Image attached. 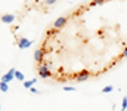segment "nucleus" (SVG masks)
I'll return each mask as SVG.
<instances>
[{
	"mask_svg": "<svg viewBox=\"0 0 127 111\" xmlns=\"http://www.w3.org/2000/svg\"><path fill=\"white\" fill-rule=\"evenodd\" d=\"M115 108H117V107H115V105H112V111H115Z\"/></svg>",
	"mask_w": 127,
	"mask_h": 111,
	"instance_id": "nucleus-18",
	"label": "nucleus"
},
{
	"mask_svg": "<svg viewBox=\"0 0 127 111\" xmlns=\"http://www.w3.org/2000/svg\"><path fill=\"white\" fill-rule=\"evenodd\" d=\"M31 44H32V41H31V40H28V38H25V37L19 38V41H18L19 49H27V47H30Z\"/></svg>",
	"mask_w": 127,
	"mask_h": 111,
	"instance_id": "nucleus-4",
	"label": "nucleus"
},
{
	"mask_svg": "<svg viewBox=\"0 0 127 111\" xmlns=\"http://www.w3.org/2000/svg\"><path fill=\"white\" fill-rule=\"evenodd\" d=\"M83 1H89V0H83Z\"/></svg>",
	"mask_w": 127,
	"mask_h": 111,
	"instance_id": "nucleus-20",
	"label": "nucleus"
},
{
	"mask_svg": "<svg viewBox=\"0 0 127 111\" xmlns=\"http://www.w3.org/2000/svg\"><path fill=\"white\" fill-rule=\"evenodd\" d=\"M64 90H69V92H74L75 87L74 86H64Z\"/></svg>",
	"mask_w": 127,
	"mask_h": 111,
	"instance_id": "nucleus-14",
	"label": "nucleus"
},
{
	"mask_svg": "<svg viewBox=\"0 0 127 111\" xmlns=\"http://www.w3.org/2000/svg\"><path fill=\"white\" fill-rule=\"evenodd\" d=\"M103 1H105V0H92L90 4H92V6H99V4H102Z\"/></svg>",
	"mask_w": 127,
	"mask_h": 111,
	"instance_id": "nucleus-13",
	"label": "nucleus"
},
{
	"mask_svg": "<svg viewBox=\"0 0 127 111\" xmlns=\"http://www.w3.org/2000/svg\"><path fill=\"white\" fill-rule=\"evenodd\" d=\"M121 111H126L127 110V96H124L123 98V102H121V108H120Z\"/></svg>",
	"mask_w": 127,
	"mask_h": 111,
	"instance_id": "nucleus-12",
	"label": "nucleus"
},
{
	"mask_svg": "<svg viewBox=\"0 0 127 111\" xmlns=\"http://www.w3.org/2000/svg\"><path fill=\"white\" fill-rule=\"evenodd\" d=\"M1 21L4 24H12L15 21V15L13 13H4V15H1Z\"/></svg>",
	"mask_w": 127,
	"mask_h": 111,
	"instance_id": "nucleus-6",
	"label": "nucleus"
},
{
	"mask_svg": "<svg viewBox=\"0 0 127 111\" xmlns=\"http://www.w3.org/2000/svg\"><path fill=\"white\" fill-rule=\"evenodd\" d=\"M30 90H31V93H40V92H38V90H37V89H35V87H31V89H30Z\"/></svg>",
	"mask_w": 127,
	"mask_h": 111,
	"instance_id": "nucleus-16",
	"label": "nucleus"
},
{
	"mask_svg": "<svg viewBox=\"0 0 127 111\" xmlns=\"http://www.w3.org/2000/svg\"><path fill=\"white\" fill-rule=\"evenodd\" d=\"M0 110H1V104H0Z\"/></svg>",
	"mask_w": 127,
	"mask_h": 111,
	"instance_id": "nucleus-19",
	"label": "nucleus"
},
{
	"mask_svg": "<svg viewBox=\"0 0 127 111\" xmlns=\"http://www.w3.org/2000/svg\"><path fill=\"white\" fill-rule=\"evenodd\" d=\"M114 89V86H111V84H108V86H105L103 89H102V93H109L111 90Z\"/></svg>",
	"mask_w": 127,
	"mask_h": 111,
	"instance_id": "nucleus-11",
	"label": "nucleus"
},
{
	"mask_svg": "<svg viewBox=\"0 0 127 111\" xmlns=\"http://www.w3.org/2000/svg\"><path fill=\"white\" fill-rule=\"evenodd\" d=\"M65 22H66V18H65V16H61V18H58V19L53 22V27H55V28H61V27L65 25Z\"/></svg>",
	"mask_w": 127,
	"mask_h": 111,
	"instance_id": "nucleus-7",
	"label": "nucleus"
},
{
	"mask_svg": "<svg viewBox=\"0 0 127 111\" xmlns=\"http://www.w3.org/2000/svg\"><path fill=\"white\" fill-rule=\"evenodd\" d=\"M46 3H47V4H55L56 0H46Z\"/></svg>",
	"mask_w": 127,
	"mask_h": 111,
	"instance_id": "nucleus-15",
	"label": "nucleus"
},
{
	"mask_svg": "<svg viewBox=\"0 0 127 111\" xmlns=\"http://www.w3.org/2000/svg\"><path fill=\"white\" fill-rule=\"evenodd\" d=\"M35 83H37V78H31V80H28V81H24L22 84H24V87H25V89H31Z\"/></svg>",
	"mask_w": 127,
	"mask_h": 111,
	"instance_id": "nucleus-8",
	"label": "nucleus"
},
{
	"mask_svg": "<svg viewBox=\"0 0 127 111\" xmlns=\"http://www.w3.org/2000/svg\"><path fill=\"white\" fill-rule=\"evenodd\" d=\"M123 56H124V58H127V46H126V49H124V52H123Z\"/></svg>",
	"mask_w": 127,
	"mask_h": 111,
	"instance_id": "nucleus-17",
	"label": "nucleus"
},
{
	"mask_svg": "<svg viewBox=\"0 0 127 111\" xmlns=\"http://www.w3.org/2000/svg\"><path fill=\"white\" fill-rule=\"evenodd\" d=\"M15 78L19 80V81H22V83L25 81V80H24V74L21 73V71H18V70H15Z\"/></svg>",
	"mask_w": 127,
	"mask_h": 111,
	"instance_id": "nucleus-9",
	"label": "nucleus"
},
{
	"mask_svg": "<svg viewBox=\"0 0 127 111\" xmlns=\"http://www.w3.org/2000/svg\"><path fill=\"white\" fill-rule=\"evenodd\" d=\"M38 75L41 77V78H49L52 73H50V68H49V64H40L38 65Z\"/></svg>",
	"mask_w": 127,
	"mask_h": 111,
	"instance_id": "nucleus-1",
	"label": "nucleus"
},
{
	"mask_svg": "<svg viewBox=\"0 0 127 111\" xmlns=\"http://www.w3.org/2000/svg\"><path fill=\"white\" fill-rule=\"evenodd\" d=\"M0 90H1V92H7V90H9V86H7V83H4V81H0Z\"/></svg>",
	"mask_w": 127,
	"mask_h": 111,
	"instance_id": "nucleus-10",
	"label": "nucleus"
},
{
	"mask_svg": "<svg viewBox=\"0 0 127 111\" xmlns=\"http://www.w3.org/2000/svg\"><path fill=\"white\" fill-rule=\"evenodd\" d=\"M13 78H15V68H10L6 74L1 75V81H4V83H10Z\"/></svg>",
	"mask_w": 127,
	"mask_h": 111,
	"instance_id": "nucleus-2",
	"label": "nucleus"
},
{
	"mask_svg": "<svg viewBox=\"0 0 127 111\" xmlns=\"http://www.w3.org/2000/svg\"><path fill=\"white\" fill-rule=\"evenodd\" d=\"M89 75H90L89 70H81L80 73L75 74V80H77V81H84V80L89 78Z\"/></svg>",
	"mask_w": 127,
	"mask_h": 111,
	"instance_id": "nucleus-3",
	"label": "nucleus"
},
{
	"mask_svg": "<svg viewBox=\"0 0 127 111\" xmlns=\"http://www.w3.org/2000/svg\"><path fill=\"white\" fill-rule=\"evenodd\" d=\"M43 56H44V50H43V49H37V50L34 52V59H35V62L43 64Z\"/></svg>",
	"mask_w": 127,
	"mask_h": 111,
	"instance_id": "nucleus-5",
	"label": "nucleus"
}]
</instances>
